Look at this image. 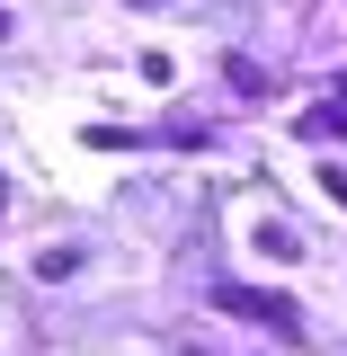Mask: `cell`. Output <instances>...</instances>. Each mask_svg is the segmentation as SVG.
I'll return each mask as SVG.
<instances>
[{
  "label": "cell",
  "mask_w": 347,
  "mask_h": 356,
  "mask_svg": "<svg viewBox=\"0 0 347 356\" xmlns=\"http://www.w3.org/2000/svg\"><path fill=\"white\" fill-rule=\"evenodd\" d=\"M0 36H9V9H0Z\"/></svg>",
  "instance_id": "277c9868"
},
{
  "label": "cell",
  "mask_w": 347,
  "mask_h": 356,
  "mask_svg": "<svg viewBox=\"0 0 347 356\" xmlns=\"http://www.w3.org/2000/svg\"><path fill=\"white\" fill-rule=\"evenodd\" d=\"M214 312L259 321V330H276V339H294V330H303V312L285 303V294H267V285H214Z\"/></svg>",
  "instance_id": "6da1fadb"
},
{
  "label": "cell",
  "mask_w": 347,
  "mask_h": 356,
  "mask_svg": "<svg viewBox=\"0 0 347 356\" xmlns=\"http://www.w3.org/2000/svg\"><path fill=\"white\" fill-rule=\"evenodd\" d=\"M303 134H330V143H347V98H339V107H312Z\"/></svg>",
  "instance_id": "7a4b0ae2"
},
{
  "label": "cell",
  "mask_w": 347,
  "mask_h": 356,
  "mask_svg": "<svg viewBox=\"0 0 347 356\" xmlns=\"http://www.w3.org/2000/svg\"><path fill=\"white\" fill-rule=\"evenodd\" d=\"M321 196H330V205H347V170H321Z\"/></svg>",
  "instance_id": "3957f363"
}]
</instances>
